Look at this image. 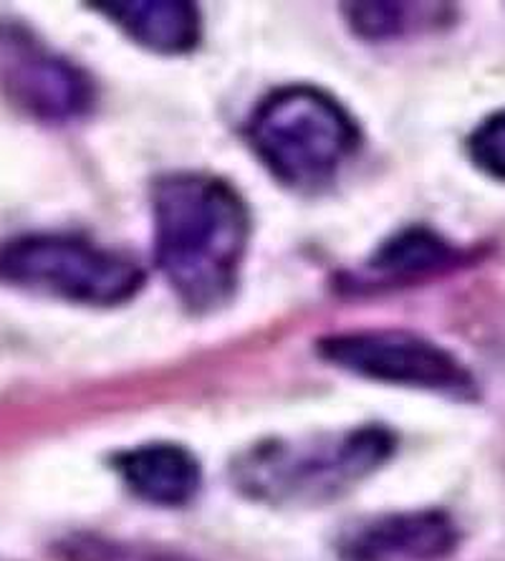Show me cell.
I'll list each match as a JSON object with an SVG mask.
<instances>
[{"label": "cell", "instance_id": "obj_11", "mask_svg": "<svg viewBox=\"0 0 505 561\" xmlns=\"http://www.w3.org/2000/svg\"><path fill=\"white\" fill-rule=\"evenodd\" d=\"M470 157L480 170L505 183V110L487 117L470 137Z\"/></svg>", "mask_w": 505, "mask_h": 561}, {"label": "cell", "instance_id": "obj_9", "mask_svg": "<svg viewBox=\"0 0 505 561\" xmlns=\"http://www.w3.org/2000/svg\"><path fill=\"white\" fill-rule=\"evenodd\" d=\"M94 5L149 51L187 54L200 41V13L185 0H110Z\"/></svg>", "mask_w": 505, "mask_h": 561}, {"label": "cell", "instance_id": "obj_4", "mask_svg": "<svg viewBox=\"0 0 505 561\" xmlns=\"http://www.w3.org/2000/svg\"><path fill=\"white\" fill-rule=\"evenodd\" d=\"M392 453V435L364 427L336 440L303 445H271L245 460L240 478L255 496L317 501L369 476Z\"/></svg>", "mask_w": 505, "mask_h": 561}, {"label": "cell", "instance_id": "obj_1", "mask_svg": "<svg viewBox=\"0 0 505 561\" xmlns=\"http://www.w3.org/2000/svg\"><path fill=\"white\" fill-rule=\"evenodd\" d=\"M154 259L190 311H215L236 294L251 218L233 187L213 175H168L154 185Z\"/></svg>", "mask_w": 505, "mask_h": 561}, {"label": "cell", "instance_id": "obj_2", "mask_svg": "<svg viewBox=\"0 0 505 561\" xmlns=\"http://www.w3.org/2000/svg\"><path fill=\"white\" fill-rule=\"evenodd\" d=\"M248 135L263 164L296 190L326 185L359 150L352 114L311 87H288L263 99Z\"/></svg>", "mask_w": 505, "mask_h": 561}, {"label": "cell", "instance_id": "obj_3", "mask_svg": "<svg viewBox=\"0 0 505 561\" xmlns=\"http://www.w3.org/2000/svg\"><path fill=\"white\" fill-rule=\"evenodd\" d=\"M0 280L84 307H119L142 288L145 274L127 255L89 238L33 233L0 245Z\"/></svg>", "mask_w": 505, "mask_h": 561}, {"label": "cell", "instance_id": "obj_6", "mask_svg": "<svg viewBox=\"0 0 505 561\" xmlns=\"http://www.w3.org/2000/svg\"><path fill=\"white\" fill-rule=\"evenodd\" d=\"M0 87L21 112L51 125L84 117L94 104L84 71L15 26L0 28Z\"/></svg>", "mask_w": 505, "mask_h": 561}, {"label": "cell", "instance_id": "obj_7", "mask_svg": "<svg viewBox=\"0 0 505 561\" xmlns=\"http://www.w3.org/2000/svg\"><path fill=\"white\" fill-rule=\"evenodd\" d=\"M458 547V531L440 511L379 516L346 534L344 561H440Z\"/></svg>", "mask_w": 505, "mask_h": 561}, {"label": "cell", "instance_id": "obj_10", "mask_svg": "<svg viewBox=\"0 0 505 561\" xmlns=\"http://www.w3.org/2000/svg\"><path fill=\"white\" fill-rule=\"evenodd\" d=\"M458 261V249L433 230H404L382 245L371 268L382 278L412 280L429 274H443Z\"/></svg>", "mask_w": 505, "mask_h": 561}, {"label": "cell", "instance_id": "obj_8", "mask_svg": "<svg viewBox=\"0 0 505 561\" xmlns=\"http://www.w3.org/2000/svg\"><path fill=\"white\" fill-rule=\"evenodd\" d=\"M114 466L127 489L154 506H185L200 489V466L193 453L172 443L142 445L124 453Z\"/></svg>", "mask_w": 505, "mask_h": 561}, {"label": "cell", "instance_id": "obj_12", "mask_svg": "<svg viewBox=\"0 0 505 561\" xmlns=\"http://www.w3.org/2000/svg\"><path fill=\"white\" fill-rule=\"evenodd\" d=\"M410 5L400 3H357L352 5V23L361 36L392 38L408 31L415 15L404 13Z\"/></svg>", "mask_w": 505, "mask_h": 561}, {"label": "cell", "instance_id": "obj_5", "mask_svg": "<svg viewBox=\"0 0 505 561\" xmlns=\"http://www.w3.org/2000/svg\"><path fill=\"white\" fill-rule=\"evenodd\" d=\"M321 357L346 373L412 390L473 398L475 382L440 344L404 332H346L321 340Z\"/></svg>", "mask_w": 505, "mask_h": 561}]
</instances>
